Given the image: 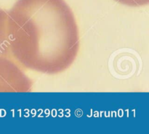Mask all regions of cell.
<instances>
[{"label":"cell","mask_w":149,"mask_h":134,"mask_svg":"<svg viewBox=\"0 0 149 134\" xmlns=\"http://www.w3.org/2000/svg\"><path fill=\"white\" fill-rule=\"evenodd\" d=\"M7 12L10 51L23 69L55 75L72 65L79 32L65 0H17Z\"/></svg>","instance_id":"1"},{"label":"cell","mask_w":149,"mask_h":134,"mask_svg":"<svg viewBox=\"0 0 149 134\" xmlns=\"http://www.w3.org/2000/svg\"><path fill=\"white\" fill-rule=\"evenodd\" d=\"M32 87V80L13 58H0V93H28Z\"/></svg>","instance_id":"2"},{"label":"cell","mask_w":149,"mask_h":134,"mask_svg":"<svg viewBox=\"0 0 149 134\" xmlns=\"http://www.w3.org/2000/svg\"><path fill=\"white\" fill-rule=\"evenodd\" d=\"M8 23V12L0 8V58H13L10 47Z\"/></svg>","instance_id":"3"},{"label":"cell","mask_w":149,"mask_h":134,"mask_svg":"<svg viewBox=\"0 0 149 134\" xmlns=\"http://www.w3.org/2000/svg\"><path fill=\"white\" fill-rule=\"evenodd\" d=\"M117 2L129 7H142L147 5L149 0H115Z\"/></svg>","instance_id":"4"}]
</instances>
